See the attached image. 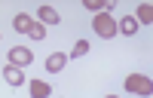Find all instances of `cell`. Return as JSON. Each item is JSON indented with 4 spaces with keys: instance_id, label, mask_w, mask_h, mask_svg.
Wrapping results in <instances>:
<instances>
[{
    "instance_id": "6",
    "label": "cell",
    "mask_w": 153,
    "mask_h": 98,
    "mask_svg": "<svg viewBox=\"0 0 153 98\" xmlns=\"http://www.w3.org/2000/svg\"><path fill=\"white\" fill-rule=\"evenodd\" d=\"M28 89H31V98H49L52 95V86H49L46 80H31Z\"/></svg>"
},
{
    "instance_id": "1",
    "label": "cell",
    "mask_w": 153,
    "mask_h": 98,
    "mask_svg": "<svg viewBox=\"0 0 153 98\" xmlns=\"http://www.w3.org/2000/svg\"><path fill=\"white\" fill-rule=\"evenodd\" d=\"M92 31L101 37V40H110V37H117V19H113L110 12H98L92 19Z\"/></svg>"
},
{
    "instance_id": "13",
    "label": "cell",
    "mask_w": 153,
    "mask_h": 98,
    "mask_svg": "<svg viewBox=\"0 0 153 98\" xmlns=\"http://www.w3.org/2000/svg\"><path fill=\"white\" fill-rule=\"evenodd\" d=\"M86 52H89V40H76L71 55H74V58H80V55H86Z\"/></svg>"
},
{
    "instance_id": "9",
    "label": "cell",
    "mask_w": 153,
    "mask_h": 98,
    "mask_svg": "<svg viewBox=\"0 0 153 98\" xmlns=\"http://www.w3.org/2000/svg\"><path fill=\"white\" fill-rule=\"evenodd\" d=\"M135 22H141V24H150V22H153V6H150V3H138Z\"/></svg>"
},
{
    "instance_id": "8",
    "label": "cell",
    "mask_w": 153,
    "mask_h": 98,
    "mask_svg": "<svg viewBox=\"0 0 153 98\" xmlns=\"http://www.w3.org/2000/svg\"><path fill=\"white\" fill-rule=\"evenodd\" d=\"M31 24H34V19H31V16H25V12H19V16L12 19V28H16L19 34H28V31H31Z\"/></svg>"
},
{
    "instance_id": "12",
    "label": "cell",
    "mask_w": 153,
    "mask_h": 98,
    "mask_svg": "<svg viewBox=\"0 0 153 98\" xmlns=\"http://www.w3.org/2000/svg\"><path fill=\"white\" fill-rule=\"evenodd\" d=\"M28 37H31V40H43V37H46V24L34 22V24H31V31H28Z\"/></svg>"
},
{
    "instance_id": "2",
    "label": "cell",
    "mask_w": 153,
    "mask_h": 98,
    "mask_svg": "<svg viewBox=\"0 0 153 98\" xmlns=\"http://www.w3.org/2000/svg\"><path fill=\"white\" fill-rule=\"evenodd\" d=\"M126 92H132V95H150L153 92V80L144 77V74H129L126 77Z\"/></svg>"
},
{
    "instance_id": "3",
    "label": "cell",
    "mask_w": 153,
    "mask_h": 98,
    "mask_svg": "<svg viewBox=\"0 0 153 98\" xmlns=\"http://www.w3.org/2000/svg\"><path fill=\"white\" fill-rule=\"evenodd\" d=\"M31 61H34V52H31L28 46H12V49H9V65H16V68L25 71Z\"/></svg>"
},
{
    "instance_id": "7",
    "label": "cell",
    "mask_w": 153,
    "mask_h": 98,
    "mask_svg": "<svg viewBox=\"0 0 153 98\" xmlns=\"http://www.w3.org/2000/svg\"><path fill=\"white\" fill-rule=\"evenodd\" d=\"M65 65H68V55H65V52H52V55L46 58V71H49V74H58Z\"/></svg>"
},
{
    "instance_id": "5",
    "label": "cell",
    "mask_w": 153,
    "mask_h": 98,
    "mask_svg": "<svg viewBox=\"0 0 153 98\" xmlns=\"http://www.w3.org/2000/svg\"><path fill=\"white\" fill-rule=\"evenodd\" d=\"M3 80H6L9 86H22V83H25V71L16 68V65H6V68H3Z\"/></svg>"
},
{
    "instance_id": "10",
    "label": "cell",
    "mask_w": 153,
    "mask_h": 98,
    "mask_svg": "<svg viewBox=\"0 0 153 98\" xmlns=\"http://www.w3.org/2000/svg\"><path fill=\"white\" fill-rule=\"evenodd\" d=\"M117 31H123L126 37H132V34H138V22H135L132 16H123V22L117 24Z\"/></svg>"
},
{
    "instance_id": "11",
    "label": "cell",
    "mask_w": 153,
    "mask_h": 98,
    "mask_svg": "<svg viewBox=\"0 0 153 98\" xmlns=\"http://www.w3.org/2000/svg\"><path fill=\"white\" fill-rule=\"evenodd\" d=\"M83 6H86L89 12H95V16H98V12H107V9H110L107 0H83Z\"/></svg>"
},
{
    "instance_id": "4",
    "label": "cell",
    "mask_w": 153,
    "mask_h": 98,
    "mask_svg": "<svg viewBox=\"0 0 153 98\" xmlns=\"http://www.w3.org/2000/svg\"><path fill=\"white\" fill-rule=\"evenodd\" d=\"M37 19H40V24H58V9H52L49 3H43L40 9H37Z\"/></svg>"
},
{
    "instance_id": "14",
    "label": "cell",
    "mask_w": 153,
    "mask_h": 98,
    "mask_svg": "<svg viewBox=\"0 0 153 98\" xmlns=\"http://www.w3.org/2000/svg\"><path fill=\"white\" fill-rule=\"evenodd\" d=\"M104 98H120V95H104Z\"/></svg>"
}]
</instances>
